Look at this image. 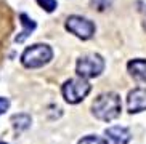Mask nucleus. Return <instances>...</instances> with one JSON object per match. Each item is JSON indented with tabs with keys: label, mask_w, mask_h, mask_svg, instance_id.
<instances>
[{
	"label": "nucleus",
	"mask_w": 146,
	"mask_h": 144,
	"mask_svg": "<svg viewBox=\"0 0 146 144\" xmlns=\"http://www.w3.org/2000/svg\"><path fill=\"white\" fill-rule=\"evenodd\" d=\"M8 107H10V101L7 99V98H2V96H0V115L5 114Z\"/></svg>",
	"instance_id": "ddd939ff"
},
{
	"label": "nucleus",
	"mask_w": 146,
	"mask_h": 144,
	"mask_svg": "<svg viewBox=\"0 0 146 144\" xmlns=\"http://www.w3.org/2000/svg\"><path fill=\"white\" fill-rule=\"evenodd\" d=\"M93 115L98 120L103 122H111L117 119L122 110V102L117 93H103L98 98H95L93 104H92Z\"/></svg>",
	"instance_id": "f257e3e1"
},
{
	"label": "nucleus",
	"mask_w": 146,
	"mask_h": 144,
	"mask_svg": "<svg viewBox=\"0 0 146 144\" xmlns=\"http://www.w3.org/2000/svg\"><path fill=\"white\" fill-rule=\"evenodd\" d=\"M130 75L138 82H146V59H132L127 64Z\"/></svg>",
	"instance_id": "1a4fd4ad"
},
{
	"label": "nucleus",
	"mask_w": 146,
	"mask_h": 144,
	"mask_svg": "<svg viewBox=\"0 0 146 144\" xmlns=\"http://www.w3.org/2000/svg\"><path fill=\"white\" fill-rule=\"evenodd\" d=\"M37 3H39L40 8H43L47 13H53L58 7V2L56 0H37Z\"/></svg>",
	"instance_id": "9b49d317"
},
{
	"label": "nucleus",
	"mask_w": 146,
	"mask_h": 144,
	"mask_svg": "<svg viewBox=\"0 0 146 144\" xmlns=\"http://www.w3.org/2000/svg\"><path fill=\"white\" fill-rule=\"evenodd\" d=\"M53 58L52 48L45 43H35L32 47L26 48L21 55V63L27 69H39L48 64Z\"/></svg>",
	"instance_id": "f03ea898"
},
{
	"label": "nucleus",
	"mask_w": 146,
	"mask_h": 144,
	"mask_svg": "<svg viewBox=\"0 0 146 144\" xmlns=\"http://www.w3.org/2000/svg\"><path fill=\"white\" fill-rule=\"evenodd\" d=\"M92 85L88 83L87 79L82 77H76V79H69L68 82H64L63 85V96H64L66 102L69 104H77L80 102L87 94L90 93Z\"/></svg>",
	"instance_id": "7ed1b4c3"
},
{
	"label": "nucleus",
	"mask_w": 146,
	"mask_h": 144,
	"mask_svg": "<svg viewBox=\"0 0 146 144\" xmlns=\"http://www.w3.org/2000/svg\"><path fill=\"white\" fill-rule=\"evenodd\" d=\"M11 123L16 131H24L31 127V117L27 114H16L11 117Z\"/></svg>",
	"instance_id": "9d476101"
},
{
	"label": "nucleus",
	"mask_w": 146,
	"mask_h": 144,
	"mask_svg": "<svg viewBox=\"0 0 146 144\" xmlns=\"http://www.w3.org/2000/svg\"><path fill=\"white\" fill-rule=\"evenodd\" d=\"M19 21H21V24H23V30L15 37V42L16 43H23L35 29V21H32L26 13H21V15H19Z\"/></svg>",
	"instance_id": "6e6552de"
},
{
	"label": "nucleus",
	"mask_w": 146,
	"mask_h": 144,
	"mask_svg": "<svg viewBox=\"0 0 146 144\" xmlns=\"http://www.w3.org/2000/svg\"><path fill=\"white\" fill-rule=\"evenodd\" d=\"M127 107L130 114H138L146 110V90L135 88L133 91H130L127 98Z\"/></svg>",
	"instance_id": "423d86ee"
},
{
	"label": "nucleus",
	"mask_w": 146,
	"mask_h": 144,
	"mask_svg": "<svg viewBox=\"0 0 146 144\" xmlns=\"http://www.w3.org/2000/svg\"><path fill=\"white\" fill-rule=\"evenodd\" d=\"M106 136L112 141V144H129L130 138H132L129 130L125 127H119V125H114V127L108 128Z\"/></svg>",
	"instance_id": "0eeeda50"
},
{
	"label": "nucleus",
	"mask_w": 146,
	"mask_h": 144,
	"mask_svg": "<svg viewBox=\"0 0 146 144\" xmlns=\"http://www.w3.org/2000/svg\"><path fill=\"white\" fill-rule=\"evenodd\" d=\"M66 29L74 34L76 37L82 38V40H88V38L93 37L95 34V24L87 19V18L77 16V15H72L66 19Z\"/></svg>",
	"instance_id": "39448f33"
},
{
	"label": "nucleus",
	"mask_w": 146,
	"mask_h": 144,
	"mask_svg": "<svg viewBox=\"0 0 146 144\" xmlns=\"http://www.w3.org/2000/svg\"><path fill=\"white\" fill-rule=\"evenodd\" d=\"M0 144H7V143H0Z\"/></svg>",
	"instance_id": "4468645a"
},
{
	"label": "nucleus",
	"mask_w": 146,
	"mask_h": 144,
	"mask_svg": "<svg viewBox=\"0 0 146 144\" xmlns=\"http://www.w3.org/2000/svg\"><path fill=\"white\" fill-rule=\"evenodd\" d=\"M104 69V59L103 56L90 53L77 59V66H76V72L82 79H93L98 77Z\"/></svg>",
	"instance_id": "20e7f679"
},
{
	"label": "nucleus",
	"mask_w": 146,
	"mask_h": 144,
	"mask_svg": "<svg viewBox=\"0 0 146 144\" xmlns=\"http://www.w3.org/2000/svg\"><path fill=\"white\" fill-rule=\"evenodd\" d=\"M79 144H108L106 139L100 138V136H85L79 141Z\"/></svg>",
	"instance_id": "f8f14e48"
}]
</instances>
